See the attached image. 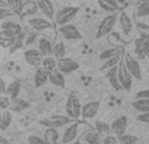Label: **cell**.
I'll return each instance as SVG.
<instances>
[{
  "label": "cell",
  "instance_id": "ffe728a7",
  "mask_svg": "<svg viewBox=\"0 0 149 144\" xmlns=\"http://www.w3.org/2000/svg\"><path fill=\"white\" fill-rule=\"evenodd\" d=\"M18 12L22 16H33L38 12V5H37V3L33 1V0H28V1L22 3V5L20 7Z\"/></svg>",
  "mask_w": 149,
  "mask_h": 144
},
{
  "label": "cell",
  "instance_id": "44dd1931",
  "mask_svg": "<svg viewBox=\"0 0 149 144\" xmlns=\"http://www.w3.org/2000/svg\"><path fill=\"white\" fill-rule=\"evenodd\" d=\"M49 75L50 72L46 71L43 67H37V71L34 73V84H36V87L39 88L46 84V81H49Z\"/></svg>",
  "mask_w": 149,
  "mask_h": 144
},
{
  "label": "cell",
  "instance_id": "6da1fadb",
  "mask_svg": "<svg viewBox=\"0 0 149 144\" xmlns=\"http://www.w3.org/2000/svg\"><path fill=\"white\" fill-rule=\"evenodd\" d=\"M118 16H119L118 13L114 12V13H110V15H107L102 21H101L100 25H98L97 34H95V37H97L98 39L103 38V37H107L109 34H110L111 31L114 30L116 22H118Z\"/></svg>",
  "mask_w": 149,
  "mask_h": 144
},
{
  "label": "cell",
  "instance_id": "7a4b0ae2",
  "mask_svg": "<svg viewBox=\"0 0 149 144\" xmlns=\"http://www.w3.org/2000/svg\"><path fill=\"white\" fill-rule=\"evenodd\" d=\"M79 10H80L79 7H71V5L70 7L62 8L60 10H58V12L55 13V17H54L55 24L59 25V26L65 25V24H70L71 21L76 17V15H77Z\"/></svg>",
  "mask_w": 149,
  "mask_h": 144
},
{
  "label": "cell",
  "instance_id": "e575fe53",
  "mask_svg": "<svg viewBox=\"0 0 149 144\" xmlns=\"http://www.w3.org/2000/svg\"><path fill=\"white\" fill-rule=\"evenodd\" d=\"M137 138L135 135L130 134H123L120 136H118V144H136Z\"/></svg>",
  "mask_w": 149,
  "mask_h": 144
},
{
  "label": "cell",
  "instance_id": "681fc988",
  "mask_svg": "<svg viewBox=\"0 0 149 144\" xmlns=\"http://www.w3.org/2000/svg\"><path fill=\"white\" fill-rule=\"evenodd\" d=\"M5 3L9 8H15V0H5Z\"/></svg>",
  "mask_w": 149,
  "mask_h": 144
},
{
  "label": "cell",
  "instance_id": "7402d4cb",
  "mask_svg": "<svg viewBox=\"0 0 149 144\" xmlns=\"http://www.w3.org/2000/svg\"><path fill=\"white\" fill-rule=\"evenodd\" d=\"M30 108V103L28 101L22 100V98H13L10 100V105H9V110L15 111V113H20V111H24L26 109Z\"/></svg>",
  "mask_w": 149,
  "mask_h": 144
},
{
  "label": "cell",
  "instance_id": "e0dca14e",
  "mask_svg": "<svg viewBox=\"0 0 149 144\" xmlns=\"http://www.w3.org/2000/svg\"><path fill=\"white\" fill-rule=\"evenodd\" d=\"M116 71H118V66L106 70V79L109 80V82H110V85L113 87V89L116 90V92H119V90H123V88H122L120 82H119V80H118Z\"/></svg>",
  "mask_w": 149,
  "mask_h": 144
},
{
  "label": "cell",
  "instance_id": "4316f807",
  "mask_svg": "<svg viewBox=\"0 0 149 144\" xmlns=\"http://www.w3.org/2000/svg\"><path fill=\"white\" fill-rule=\"evenodd\" d=\"M65 54H67V49H65V45L63 43V42H56V43H54L51 55L55 58V59L56 60L62 59V58L65 57Z\"/></svg>",
  "mask_w": 149,
  "mask_h": 144
},
{
  "label": "cell",
  "instance_id": "11a10c76",
  "mask_svg": "<svg viewBox=\"0 0 149 144\" xmlns=\"http://www.w3.org/2000/svg\"><path fill=\"white\" fill-rule=\"evenodd\" d=\"M147 37H149V33H147Z\"/></svg>",
  "mask_w": 149,
  "mask_h": 144
},
{
  "label": "cell",
  "instance_id": "f35d334b",
  "mask_svg": "<svg viewBox=\"0 0 149 144\" xmlns=\"http://www.w3.org/2000/svg\"><path fill=\"white\" fill-rule=\"evenodd\" d=\"M28 143L29 144H47V142L41 136H37V135H30L28 138Z\"/></svg>",
  "mask_w": 149,
  "mask_h": 144
},
{
  "label": "cell",
  "instance_id": "83f0119b",
  "mask_svg": "<svg viewBox=\"0 0 149 144\" xmlns=\"http://www.w3.org/2000/svg\"><path fill=\"white\" fill-rule=\"evenodd\" d=\"M123 54H124V49L122 50L120 52H118L116 55H114V57L109 58L107 60H105V63H103V66H102V70H109V68H111V67L118 66L119 62L122 60V58H123Z\"/></svg>",
  "mask_w": 149,
  "mask_h": 144
},
{
  "label": "cell",
  "instance_id": "ee69618b",
  "mask_svg": "<svg viewBox=\"0 0 149 144\" xmlns=\"http://www.w3.org/2000/svg\"><path fill=\"white\" fill-rule=\"evenodd\" d=\"M136 29L137 30H140V33H143V31H149V24L136 22Z\"/></svg>",
  "mask_w": 149,
  "mask_h": 144
},
{
  "label": "cell",
  "instance_id": "52a82bcc",
  "mask_svg": "<svg viewBox=\"0 0 149 144\" xmlns=\"http://www.w3.org/2000/svg\"><path fill=\"white\" fill-rule=\"evenodd\" d=\"M59 33L64 37L67 41H80L81 39V33L80 30L72 24H65V25L59 26Z\"/></svg>",
  "mask_w": 149,
  "mask_h": 144
},
{
  "label": "cell",
  "instance_id": "b9f144b4",
  "mask_svg": "<svg viewBox=\"0 0 149 144\" xmlns=\"http://www.w3.org/2000/svg\"><path fill=\"white\" fill-rule=\"evenodd\" d=\"M143 51H144L145 57L149 55V37H147V34H145V38L143 41Z\"/></svg>",
  "mask_w": 149,
  "mask_h": 144
},
{
  "label": "cell",
  "instance_id": "d590c367",
  "mask_svg": "<svg viewBox=\"0 0 149 144\" xmlns=\"http://www.w3.org/2000/svg\"><path fill=\"white\" fill-rule=\"evenodd\" d=\"M107 37H109V41H110V43L113 45V46L122 47V37H120V34H119L118 31L113 30Z\"/></svg>",
  "mask_w": 149,
  "mask_h": 144
},
{
  "label": "cell",
  "instance_id": "5b68a950",
  "mask_svg": "<svg viewBox=\"0 0 149 144\" xmlns=\"http://www.w3.org/2000/svg\"><path fill=\"white\" fill-rule=\"evenodd\" d=\"M116 75H118V80H119V82H120L123 90H127V92H128V90H131L134 77H132V75L130 73V71L127 70L126 64H124V62H123V58H122V60L119 62V64H118V71H116Z\"/></svg>",
  "mask_w": 149,
  "mask_h": 144
},
{
  "label": "cell",
  "instance_id": "8992f818",
  "mask_svg": "<svg viewBox=\"0 0 149 144\" xmlns=\"http://www.w3.org/2000/svg\"><path fill=\"white\" fill-rule=\"evenodd\" d=\"M123 62H124L127 70L130 71V73L132 75L134 79L141 80V67H140L139 60L135 59L134 57H131L128 52H124L123 54Z\"/></svg>",
  "mask_w": 149,
  "mask_h": 144
},
{
  "label": "cell",
  "instance_id": "4dcf8cb0",
  "mask_svg": "<svg viewBox=\"0 0 149 144\" xmlns=\"http://www.w3.org/2000/svg\"><path fill=\"white\" fill-rule=\"evenodd\" d=\"M122 50H123V47L111 46V47H109V49L103 50V51L101 52V55H100V59H101V60H107L109 58H111V57H114V55H116V54H118V52H120Z\"/></svg>",
  "mask_w": 149,
  "mask_h": 144
},
{
  "label": "cell",
  "instance_id": "3957f363",
  "mask_svg": "<svg viewBox=\"0 0 149 144\" xmlns=\"http://www.w3.org/2000/svg\"><path fill=\"white\" fill-rule=\"evenodd\" d=\"M81 102L77 98L76 93L72 92L67 98V102H65V111H67V115L71 117L72 119H77L79 117H81Z\"/></svg>",
  "mask_w": 149,
  "mask_h": 144
},
{
  "label": "cell",
  "instance_id": "603a6c76",
  "mask_svg": "<svg viewBox=\"0 0 149 144\" xmlns=\"http://www.w3.org/2000/svg\"><path fill=\"white\" fill-rule=\"evenodd\" d=\"M82 142L85 144H101L102 142V135L98 134L95 130H89L82 135Z\"/></svg>",
  "mask_w": 149,
  "mask_h": 144
},
{
  "label": "cell",
  "instance_id": "9f6ffc18",
  "mask_svg": "<svg viewBox=\"0 0 149 144\" xmlns=\"http://www.w3.org/2000/svg\"><path fill=\"white\" fill-rule=\"evenodd\" d=\"M26 144H29V143H26Z\"/></svg>",
  "mask_w": 149,
  "mask_h": 144
},
{
  "label": "cell",
  "instance_id": "d6a6232c",
  "mask_svg": "<svg viewBox=\"0 0 149 144\" xmlns=\"http://www.w3.org/2000/svg\"><path fill=\"white\" fill-rule=\"evenodd\" d=\"M41 67H43L46 71L51 72L52 70L56 68V59H55L52 55H49V57H45L43 60H42Z\"/></svg>",
  "mask_w": 149,
  "mask_h": 144
},
{
  "label": "cell",
  "instance_id": "8fae6325",
  "mask_svg": "<svg viewBox=\"0 0 149 144\" xmlns=\"http://www.w3.org/2000/svg\"><path fill=\"white\" fill-rule=\"evenodd\" d=\"M17 33H15L10 29H1L0 30V46L1 47H13L17 39Z\"/></svg>",
  "mask_w": 149,
  "mask_h": 144
},
{
  "label": "cell",
  "instance_id": "74e56055",
  "mask_svg": "<svg viewBox=\"0 0 149 144\" xmlns=\"http://www.w3.org/2000/svg\"><path fill=\"white\" fill-rule=\"evenodd\" d=\"M101 144H118V138L113 134H109V135H105L102 138V142Z\"/></svg>",
  "mask_w": 149,
  "mask_h": 144
},
{
  "label": "cell",
  "instance_id": "7bdbcfd3",
  "mask_svg": "<svg viewBox=\"0 0 149 144\" xmlns=\"http://www.w3.org/2000/svg\"><path fill=\"white\" fill-rule=\"evenodd\" d=\"M137 121L149 124V111H147V113H140L139 117H137Z\"/></svg>",
  "mask_w": 149,
  "mask_h": 144
},
{
  "label": "cell",
  "instance_id": "f907efd6",
  "mask_svg": "<svg viewBox=\"0 0 149 144\" xmlns=\"http://www.w3.org/2000/svg\"><path fill=\"white\" fill-rule=\"evenodd\" d=\"M0 144H8V140L1 135H0Z\"/></svg>",
  "mask_w": 149,
  "mask_h": 144
},
{
  "label": "cell",
  "instance_id": "7c38bea8",
  "mask_svg": "<svg viewBox=\"0 0 149 144\" xmlns=\"http://www.w3.org/2000/svg\"><path fill=\"white\" fill-rule=\"evenodd\" d=\"M111 127V134L115 135L116 138L120 136V135L126 134V130L128 127V118L126 115H122L119 118H116L113 123L110 124Z\"/></svg>",
  "mask_w": 149,
  "mask_h": 144
},
{
  "label": "cell",
  "instance_id": "cb8c5ba5",
  "mask_svg": "<svg viewBox=\"0 0 149 144\" xmlns=\"http://www.w3.org/2000/svg\"><path fill=\"white\" fill-rule=\"evenodd\" d=\"M20 92H21V82H20V80H15L9 85H7L5 96L9 97L10 100H13V98H17L20 96Z\"/></svg>",
  "mask_w": 149,
  "mask_h": 144
},
{
  "label": "cell",
  "instance_id": "c3c4849f",
  "mask_svg": "<svg viewBox=\"0 0 149 144\" xmlns=\"http://www.w3.org/2000/svg\"><path fill=\"white\" fill-rule=\"evenodd\" d=\"M24 1H25V0H15V8H13V9H15L16 12H18V9H20V7L22 5Z\"/></svg>",
  "mask_w": 149,
  "mask_h": 144
},
{
  "label": "cell",
  "instance_id": "7dc6e473",
  "mask_svg": "<svg viewBox=\"0 0 149 144\" xmlns=\"http://www.w3.org/2000/svg\"><path fill=\"white\" fill-rule=\"evenodd\" d=\"M5 90H7V84H5V81L0 77V96H4Z\"/></svg>",
  "mask_w": 149,
  "mask_h": 144
},
{
  "label": "cell",
  "instance_id": "9c48e42d",
  "mask_svg": "<svg viewBox=\"0 0 149 144\" xmlns=\"http://www.w3.org/2000/svg\"><path fill=\"white\" fill-rule=\"evenodd\" d=\"M24 58H25L26 63L33 67H41L42 60H43V55L39 52L37 49H28L24 51Z\"/></svg>",
  "mask_w": 149,
  "mask_h": 144
},
{
  "label": "cell",
  "instance_id": "f5cc1de1",
  "mask_svg": "<svg viewBox=\"0 0 149 144\" xmlns=\"http://www.w3.org/2000/svg\"><path fill=\"white\" fill-rule=\"evenodd\" d=\"M116 1H118V3H119V4H123V3H126V1H127V0H116Z\"/></svg>",
  "mask_w": 149,
  "mask_h": 144
},
{
  "label": "cell",
  "instance_id": "2e32d148",
  "mask_svg": "<svg viewBox=\"0 0 149 144\" xmlns=\"http://www.w3.org/2000/svg\"><path fill=\"white\" fill-rule=\"evenodd\" d=\"M118 21H119V26H120L122 31L126 36H130L132 33V29H134V22L130 18V16L126 12H120V15L118 16Z\"/></svg>",
  "mask_w": 149,
  "mask_h": 144
},
{
  "label": "cell",
  "instance_id": "d4e9b609",
  "mask_svg": "<svg viewBox=\"0 0 149 144\" xmlns=\"http://www.w3.org/2000/svg\"><path fill=\"white\" fill-rule=\"evenodd\" d=\"M43 139L47 142V144H58L60 140V134H59V131H58V129L49 127V129L45 131Z\"/></svg>",
  "mask_w": 149,
  "mask_h": 144
},
{
  "label": "cell",
  "instance_id": "d6986e66",
  "mask_svg": "<svg viewBox=\"0 0 149 144\" xmlns=\"http://www.w3.org/2000/svg\"><path fill=\"white\" fill-rule=\"evenodd\" d=\"M49 81L51 82L52 85L55 87H59V88H64L65 87V77L64 73H62L59 70H52L49 75Z\"/></svg>",
  "mask_w": 149,
  "mask_h": 144
},
{
  "label": "cell",
  "instance_id": "ac0fdd59",
  "mask_svg": "<svg viewBox=\"0 0 149 144\" xmlns=\"http://www.w3.org/2000/svg\"><path fill=\"white\" fill-rule=\"evenodd\" d=\"M52 47H54V42L47 37H41L38 39V50L43 57H49L52 54Z\"/></svg>",
  "mask_w": 149,
  "mask_h": 144
},
{
  "label": "cell",
  "instance_id": "30bf717a",
  "mask_svg": "<svg viewBox=\"0 0 149 144\" xmlns=\"http://www.w3.org/2000/svg\"><path fill=\"white\" fill-rule=\"evenodd\" d=\"M79 68V64H77V62H74L73 59H71V58H62V59L56 60V70H59L62 73L67 75V73H72Z\"/></svg>",
  "mask_w": 149,
  "mask_h": 144
},
{
  "label": "cell",
  "instance_id": "277c9868",
  "mask_svg": "<svg viewBox=\"0 0 149 144\" xmlns=\"http://www.w3.org/2000/svg\"><path fill=\"white\" fill-rule=\"evenodd\" d=\"M74 119H72L68 115H51L47 118L41 119V124L45 127H52V129H59V127L68 126L72 123Z\"/></svg>",
  "mask_w": 149,
  "mask_h": 144
},
{
  "label": "cell",
  "instance_id": "f546056e",
  "mask_svg": "<svg viewBox=\"0 0 149 144\" xmlns=\"http://www.w3.org/2000/svg\"><path fill=\"white\" fill-rule=\"evenodd\" d=\"M135 16L137 18H143L149 16V0L148 1H141L139 3V5L135 9Z\"/></svg>",
  "mask_w": 149,
  "mask_h": 144
},
{
  "label": "cell",
  "instance_id": "816d5d0a",
  "mask_svg": "<svg viewBox=\"0 0 149 144\" xmlns=\"http://www.w3.org/2000/svg\"><path fill=\"white\" fill-rule=\"evenodd\" d=\"M0 7H8L7 3H5V0H0Z\"/></svg>",
  "mask_w": 149,
  "mask_h": 144
},
{
  "label": "cell",
  "instance_id": "ba28073f",
  "mask_svg": "<svg viewBox=\"0 0 149 144\" xmlns=\"http://www.w3.org/2000/svg\"><path fill=\"white\" fill-rule=\"evenodd\" d=\"M79 122H72V123L68 124V127L63 132V136L60 138L62 144H71L72 142H74L77 139V135H79Z\"/></svg>",
  "mask_w": 149,
  "mask_h": 144
},
{
  "label": "cell",
  "instance_id": "ab89813d",
  "mask_svg": "<svg viewBox=\"0 0 149 144\" xmlns=\"http://www.w3.org/2000/svg\"><path fill=\"white\" fill-rule=\"evenodd\" d=\"M10 105V98L7 96H0V110H5V109H9Z\"/></svg>",
  "mask_w": 149,
  "mask_h": 144
},
{
  "label": "cell",
  "instance_id": "4fadbf2b",
  "mask_svg": "<svg viewBox=\"0 0 149 144\" xmlns=\"http://www.w3.org/2000/svg\"><path fill=\"white\" fill-rule=\"evenodd\" d=\"M100 102L98 101H90L86 102L85 105H82L81 108V117L84 119H93L98 114L100 110Z\"/></svg>",
  "mask_w": 149,
  "mask_h": 144
},
{
  "label": "cell",
  "instance_id": "9a60e30c",
  "mask_svg": "<svg viewBox=\"0 0 149 144\" xmlns=\"http://www.w3.org/2000/svg\"><path fill=\"white\" fill-rule=\"evenodd\" d=\"M37 5H38V10H41L46 18L49 20H54L55 17V8L54 4L51 3V0H36Z\"/></svg>",
  "mask_w": 149,
  "mask_h": 144
},
{
  "label": "cell",
  "instance_id": "836d02e7",
  "mask_svg": "<svg viewBox=\"0 0 149 144\" xmlns=\"http://www.w3.org/2000/svg\"><path fill=\"white\" fill-rule=\"evenodd\" d=\"M144 38H145V34H141V37L136 38V41H135V54H136L140 59L145 57L144 51H143V41H144Z\"/></svg>",
  "mask_w": 149,
  "mask_h": 144
},
{
  "label": "cell",
  "instance_id": "1f68e13d",
  "mask_svg": "<svg viewBox=\"0 0 149 144\" xmlns=\"http://www.w3.org/2000/svg\"><path fill=\"white\" fill-rule=\"evenodd\" d=\"M94 130L98 132V134L102 135V136L111 134L110 124L106 123V122H102V121H97V122H95V123H94Z\"/></svg>",
  "mask_w": 149,
  "mask_h": 144
},
{
  "label": "cell",
  "instance_id": "f6af8a7d",
  "mask_svg": "<svg viewBox=\"0 0 149 144\" xmlns=\"http://www.w3.org/2000/svg\"><path fill=\"white\" fill-rule=\"evenodd\" d=\"M98 1H102V3H105V4H109L110 7H113V8H115V9H118L119 10V3L116 1V0H98Z\"/></svg>",
  "mask_w": 149,
  "mask_h": 144
},
{
  "label": "cell",
  "instance_id": "bcb514c9",
  "mask_svg": "<svg viewBox=\"0 0 149 144\" xmlns=\"http://www.w3.org/2000/svg\"><path fill=\"white\" fill-rule=\"evenodd\" d=\"M136 98H148L149 100V89H144V90L137 92L136 93Z\"/></svg>",
  "mask_w": 149,
  "mask_h": 144
},
{
  "label": "cell",
  "instance_id": "5bb4252c",
  "mask_svg": "<svg viewBox=\"0 0 149 144\" xmlns=\"http://www.w3.org/2000/svg\"><path fill=\"white\" fill-rule=\"evenodd\" d=\"M29 25L31 29H34L36 31H43L47 29H52V22L49 18H42V17H33L28 20Z\"/></svg>",
  "mask_w": 149,
  "mask_h": 144
},
{
  "label": "cell",
  "instance_id": "f1b7e54d",
  "mask_svg": "<svg viewBox=\"0 0 149 144\" xmlns=\"http://www.w3.org/2000/svg\"><path fill=\"white\" fill-rule=\"evenodd\" d=\"M135 110L140 111V113H147L149 111V100L148 98H136V100L132 102Z\"/></svg>",
  "mask_w": 149,
  "mask_h": 144
},
{
  "label": "cell",
  "instance_id": "484cf974",
  "mask_svg": "<svg viewBox=\"0 0 149 144\" xmlns=\"http://www.w3.org/2000/svg\"><path fill=\"white\" fill-rule=\"evenodd\" d=\"M12 111L9 109L5 110H0V130H7L12 123Z\"/></svg>",
  "mask_w": 149,
  "mask_h": 144
},
{
  "label": "cell",
  "instance_id": "60d3db41",
  "mask_svg": "<svg viewBox=\"0 0 149 144\" xmlns=\"http://www.w3.org/2000/svg\"><path fill=\"white\" fill-rule=\"evenodd\" d=\"M98 4H100V7L102 8L103 10H106V12H109V15H110V13H114V12H118V9H115V8L110 7V5H109V4H105V3H102V1H98Z\"/></svg>",
  "mask_w": 149,
  "mask_h": 144
},
{
  "label": "cell",
  "instance_id": "8d00e7d4",
  "mask_svg": "<svg viewBox=\"0 0 149 144\" xmlns=\"http://www.w3.org/2000/svg\"><path fill=\"white\" fill-rule=\"evenodd\" d=\"M15 16V12L12 10V8L9 7H0V21L5 20V18H9Z\"/></svg>",
  "mask_w": 149,
  "mask_h": 144
},
{
  "label": "cell",
  "instance_id": "db71d44e",
  "mask_svg": "<svg viewBox=\"0 0 149 144\" xmlns=\"http://www.w3.org/2000/svg\"><path fill=\"white\" fill-rule=\"evenodd\" d=\"M136 1H139V3H141V1H148V0H136Z\"/></svg>",
  "mask_w": 149,
  "mask_h": 144
}]
</instances>
